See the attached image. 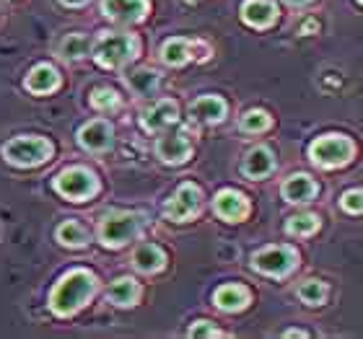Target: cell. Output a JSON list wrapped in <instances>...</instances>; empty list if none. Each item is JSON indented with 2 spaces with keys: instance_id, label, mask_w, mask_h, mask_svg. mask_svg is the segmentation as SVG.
Returning a JSON list of instances; mask_svg holds the SVG:
<instances>
[{
  "instance_id": "1",
  "label": "cell",
  "mask_w": 363,
  "mask_h": 339,
  "mask_svg": "<svg viewBox=\"0 0 363 339\" xmlns=\"http://www.w3.org/2000/svg\"><path fill=\"white\" fill-rule=\"evenodd\" d=\"M96 293V275L89 270H70L50 293V309L55 316H73L78 309H84Z\"/></svg>"
},
{
  "instance_id": "2",
  "label": "cell",
  "mask_w": 363,
  "mask_h": 339,
  "mask_svg": "<svg viewBox=\"0 0 363 339\" xmlns=\"http://www.w3.org/2000/svg\"><path fill=\"white\" fill-rule=\"evenodd\" d=\"M145 226V218L138 212H109L101 223H99V241L106 249H120L130 243Z\"/></svg>"
},
{
  "instance_id": "3",
  "label": "cell",
  "mask_w": 363,
  "mask_h": 339,
  "mask_svg": "<svg viewBox=\"0 0 363 339\" xmlns=\"http://www.w3.org/2000/svg\"><path fill=\"white\" fill-rule=\"evenodd\" d=\"M3 159L13 166L31 168L39 163H47L52 159V143L47 137L26 135V137H13L3 145Z\"/></svg>"
},
{
  "instance_id": "4",
  "label": "cell",
  "mask_w": 363,
  "mask_h": 339,
  "mask_svg": "<svg viewBox=\"0 0 363 339\" xmlns=\"http://www.w3.org/2000/svg\"><path fill=\"white\" fill-rule=\"evenodd\" d=\"M138 52V39L133 34H104V37L96 42V50H94V60L101 65V68H122L128 65Z\"/></svg>"
},
{
  "instance_id": "5",
  "label": "cell",
  "mask_w": 363,
  "mask_h": 339,
  "mask_svg": "<svg viewBox=\"0 0 363 339\" xmlns=\"http://www.w3.org/2000/svg\"><path fill=\"white\" fill-rule=\"evenodd\" d=\"M55 189L60 192L70 202H86L99 192V179L96 173L89 171L84 166H70L62 173H57L55 179Z\"/></svg>"
},
{
  "instance_id": "6",
  "label": "cell",
  "mask_w": 363,
  "mask_h": 339,
  "mask_svg": "<svg viewBox=\"0 0 363 339\" xmlns=\"http://www.w3.org/2000/svg\"><path fill=\"white\" fill-rule=\"evenodd\" d=\"M353 151L356 148H353V143L345 135H325V137H317L311 143L309 156L319 166L335 168V166H345L353 159Z\"/></svg>"
},
{
  "instance_id": "7",
  "label": "cell",
  "mask_w": 363,
  "mask_h": 339,
  "mask_svg": "<svg viewBox=\"0 0 363 339\" xmlns=\"http://www.w3.org/2000/svg\"><path fill=\"white\" fill-rule=\"evenodd\" d=\"M298 256L294 249L288 246H270V249H262L255 254L252 259V267L262 275H270V277H286L288 272L294 270Z\"/></svg>"
},
{
  "instance_id": "8",
  "label": "cell",
  "mask_w": 363,
  "mask_h": 339,
  "mask_svg": "<svg viewBox=\"0 0 363 339\" xmlns=\"http://www.w3.org/2000/svg\"><path fill=\"white\" fill-rule=\"evenodd\" d=\"M197 210H200V189L195 184H182L174 192V197L164 205V215L169 220H177V223L189 220L192 215H197Z\"/></svg>"
},
{
  "instance_id": "9",
  "label": "cell",
  "mask_w": 363,
  "mask_h": 339,
  "mask_svg": "<svg viewBox=\"0 0 363 339\" xmlns=\"http://www.w3.org/2000/svg\"><path fill=\"white\" fill-rule=\"evenodd\" d=\"M101 13L117 23H138L148 13V0H101Z\"/></svg>"
},
{
  "instance_id": "10",
  "label": "cell",
  "mask_w": 363,
  "mask_h": 339,
  "mask_svg": "<svg viewBox=\"0 0 363 339\" xmlns=\"http://www.w3.org/2000/svg\"><path fill=\"white\" fill-rule=\"evenodd\" d=\"M213 210H216L218 218L236 223V220L247 218L250 202H247V197H244L242 192H236V189H223V192H218L216 200H213Z\"/></svg>"
},
{
  "instance_id": "11",
  "label": "cell",
  "mask_w": 363,
  "mask_h": 339,
  "mask_svg": "<svg viewBox=\"0 0 363 339\" xmlns=\"http://www.w3.org/2000/svg\"><path fill=\"white\" fill-rule=\"evenodd\" d=\"M177 117H179V106H177V101L164 98V101H156V104L143 114L140 125H143L148 132H161L164 127L174 125Z\"/></svg>"
},
{
  "instance_id": "12",
  "label": "cell",
  "mask_w": 363,
  "mask_h": 339,
  "mask_svg": "<svg viewBox=\"0 0 363 339\" xmlns=\"http://www.w3.org/2000/svg\"><path fill=\"white\" fill-rule=\"evenodd\" d=\"M78 143L86 151H106L112 145V125L104 120H94L78 130Z\"/></svg>"
},
{
  "instance_id": "13",
  "label": "cell",
  "mask_w": 363,
  "mask_h": 339,
  "mask_svg": "<svg viewBox=\"0 0 363 339\" xmlns=\"http://www.w3.org/2000/svg\"><path fill=\"white\" fill-rule=\"evenodd\" d=\"M242 18L255 29H267L278 18V8L270 0H247L242 6Z\"/></svg>"
},
{
  "instance_id": "14",
  "label": "cell",
  "mask_w": 363,
  "mask_h": 339,
  "mask_svg": "<svg viewBox=\"0 0 363 339\" xmlns=\"http://www.w3.org/2000/svg\"><path fill=\"white\" fill-rule=\"evenodd\" d=\"M156 153H159V159L164 161V163H182V161L189 159L192 145L187 143L184 135H164L159 143H156Z\"/></svg>"
},
{
  "instance_id": "15",
  "label": "cell",
  "mask_w": 363,
  "mask_h": 339,
  "mask_svg": "<svg viewBox=\"0 0 363 339\" xmlns=\"http://www.w3.org/2000/svg\"><path fill=\"white\" fill-rule=\"evenodd\" d=\"M106 298L120 309H133L140 298V285L133 277H117L106 290Z\"/></svg>"
},
{
  "instance_id": "16",
  "label": "cell",
  "mask_w": 363,
  "mask_h": 339,
  "mask_svg": "<svg viewBox=\"0 0 363 339\" xmlns=\"http://www.w3.org/2000/svg\"><path fill=\"white\" fill-rule=\"evenodd\" d=\"M189 114H192L197 122L213 125V122H220L226 117V101L218 96H200L195 104L189 106Z\"/></svg>"
},
{
  "instance_id": "17",
  "label": "cell",
  "mask_w": 363,
  "mask_h": 339,
  "mask_svg": "<svg viewBox=\"0 0 363 339\" xmlns=\"http://www.w3.org/2000/svg\"><path fill=\"white\" fill-rule=\"evenodd\" d=\"M314 195H317V184H314L311 176H306V173H294V176L286 179V184H283V197L294 205L309 202Z\"/></svg>"
},
{
  "instance_id": "18",
  "label": "cell",
  "mask_w": 363,
  "mask_h": 339,
  "mask_svg": "<svg viewBox=\"0 0 363 339\" xmlns=\"http://www.w3.org/2000/svg\"><path fill=\"white\" fill-rule=\"evenodd\" d=\"M57 86H60V73L52 65H47V62L31 68V73L26 76V88L31 93H52Z\"/></svg>"
},
{
  "instance_id": "19",
  "label": "cell",
  "mask_w": 363,
  "mask_h": 339,
  "mask_svg": "<svg viewBox=\"0 0 363 339\" xmlns=\"http://www.w3.org/2000/svg\"><path fill=\"white\" fill-rule=\"evenodd\" d=\"M213 301L220 311H242L250 303V290L244 285H220L213 295Z\"/></svg>"
},
{
  "instance_id": "20",
  "label": "cell",
  "mask_w": 363,
  "mask_h": 339,
  "mask_svg": "<svg viewBox=\"0 0 363 339\" xmlns=\"http://www.w3.org/2000/svg\"><path fill=\"white\" fill-rule=\"evenodd\" d=\"M272 168H275V159H272V153L267 148H252L242 163V171L247 176H252V179H262Z\"/></svg>"
},
{
  "instance_id": "21",
  "label": "cell",
  "mask_w": 363,
  "mask_h": 339,
  "mask_svg": "<svg viewBox=\"0 0 363 339\" xmlns=\"http://www.w3.org/2000/svg\"><path fill=\"white\" fill-rule=\"evenodd\" d=\"M133 264H135L138 272L151 275V272H159L161 267L167 264V254H164L159 246H153V243H143V246H138L135 254H133Z\"/></svg>"
},
{
  "instance_id": "22",
  "label": "cell",
  "mask_w": 363,
  "mask_h": 339,
  "mask_svg": "<svg viewBox=\"0 0 363 339\" xmlns=\"http://www.w3.org/2000/svg\"><path fill=\"white\" fill-rule=\"evenodd\" d=\"M57 52H60V57H65V60H81V57L91 54L89 34H84V31H81V34H68V37L60 42Z\"/></svg>"
},
{
  "instance_id": "23",
  "label": "cell",
  "mask_w": 363,
  "mask_h": 339,
  "mask_svg": "<svg viewBox=\"0 0 363 339\" xmlns=\"http://www.w3.org/2000/svg\"><path fill=\"white\" fill-rule=\"evenodd\" d=\"M189 54H192V45H189L187 39H169L167 45L161 47V60L167 62V65H172V68H179V65H184V62L189 60Z\"/></svg>"
},
{
  "instance_id": "24",
  "label": "cell",
  "mask_w": 363,
  "mask_h": 339,
  "mask_svg": "<svg viewBox=\"0 0 363 339\" xmlns=\"http://www.w3.org/2000/svg\"><path fill=\"white\" fill-rule=\"evenodd\" d=\"M57 241L62 246H68V249H81L89 243V231H86L81 223L76 220H65L60 228H57Z\"/></svg>"
},
{
  "instance_id": "25",
  "label": "cell",
  "mask_w": 363,
  "mask_h": 339,
  "mask_svg": "<svg viewBox=\"0 0 363 339\" xmlns=\"http://www.w3.org/2000/svg\"><path fill=\"white\" fill-rule=\"evenodd\" d=\"M130 88L135 91V93H140V96H151L153 91L159 88V76L153 73V70H138V73H133V76L128 78Z\"/></svg>"
},
{
  "instance_id": "26",
  "label": "cell",
  "mask_w": 363,
  "mask_h": 339,
  "mask_svg": "<svg viewBox=\"0 0 363 339\" xmlns=\"http://www.w3.org/2000/svg\"><path fill=\"white\" fill-rule=\"evenodd\" d=\"M319 228L317 215H296L286 223V231L291 236H311Z\"/></svg>"
},
{
  "instance_id": "27",
  "label": "cell",
  "mask_w": 363,
  "mask_h": 339,
  "mask_svg": "<svg viewBox=\"0 0 363 339\" xmlns=\"http://www.w3.org/2000/svg\"><path fill=\"white\" fill-rule=\"evenodd\" d=\"M327 295V287L319 282V280H306L301 287H298V298H301L306 306H319V303L325 301Z\"/></svg>"
},
{
  "instance_id": "28",
  "label": "cell",
  "mask_w": 363,
  "mask_h": 339,
  "mask_svg": "<svg viewBox=\"0 0 363 339\" xmlns=\"http://www.w3.org/2000/svg\"><path fill=\"white\" fill-rule=\"evenodd\" d=\"M270 127V114L262 109H252L242 117V130L244 132H265Z\"/></svg>"
},
{
  "instance_id": "29",
  "label": "cell",
  "mask_w": 363,
  "mask_h": 339,
  "mask_svg": "<svg viewBox=\"0 0 363 339\" xmlns=\"http://www.w3.org/2000/svg\"><path fill=\"white\" fill-rule=\"evenodd\" d=\"M91 104L96 106L99 112H112V109H117V104H120V96H117L112 88H96L91 93Z\"/></svg>"
},
{
  "instance_id": "30",
  "label": "cell",
  "mask_w": 363,
  "mask_h": 339,
  "mask_svg": "<svg viewBox=\"0 0 363 339\" xmlns=\"http://www.w3.org/2000/svg\"><path fill=\"white\" fill-rule=\"evenodd\" d=\"M342 210L353 212V215L363 212V192H358V189H350V192H345V195H342Z\"/></svg>"
},
{
  "instance_id": "31",
  "label": "cell",
  "mask_w": 363,
  "mask_h": 339,
  "mask_svg": "<svg viewBox=\"0 0 363 339\" xmlns=\"http://www.w3.org/2000/svg\"><path fill=\"white\" fill-rule=\"evenodd\" d=\"M189 337H220V332L216 329V326L211 324V321H197V324H192V329H189Z\"/></svg>"
},
{
  "instance_id": "32",
  "label": "cell",
  "mask_w": 363,
  "mask_h": 339,
  "mask_svg": "<svg viewBox=\"0 0 363 339\" xmlns=\"http://www.w3.org/2000/svg\"><path fill=\"white\" fill-rule=\"evenodd\" d=\"M62 6H68V8H81V6H86L89 0H60Z\"/></svg>"
},
{
  "instance_id": "33",
  "label": "cell",
  "mask_w": 363,
  "mask_h": 339,
  "mask_svg": "<svg viewBox=\"0 0 363 339\" xmlns=\"http://www.w3.org/2000/svg\"><path fill=\"white\" fill-rule=\"evenodd\" d=\"M286 337H306V332H298V329H288Z\"/></svg>"
},
{
  "instance_id": "34",
  "label": "cell",
  "mask_w": 363,
  "mask_h": 339,
  "mask_svg": "<svg viewBox=\"0 0 363 339\" xmlns=\"http://www.w3.org/2000/svg\"><path fill=\"white\" fill-rule=\"evenodd\" d=\"M286 3H291V6H303V3H309V0H286Z\"/></svg>"
},
{
  "instance_id": "35",
  "label": "cell",
  "mask_w": 363,
  "mask_h": 339,
  "mask_svg": "<svg viewBox=\"0 0 363 339\" xmlns=\"http://www.w3.org/2000/svg\"><path fill=\"white\" fill-rule=\"evenodd\" d=\"M361 3H363V0H361Z\"/></svg>"
}]
</instances>
